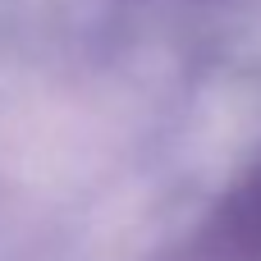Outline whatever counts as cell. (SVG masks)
<instances>
[{
	"label": "cell",
	"instance_id": "6da1fadb",
	"mask_svg": "<svg viewBox=\"0 0 261 261\" xmlns=\"http://www.w3.org/2000/svg\"><path fill=\"white\" fill-rule=\"evenodd\" d=\"M206 257L261 261V161L225 193V202L206 220Z\"/></svg>",
	"mask_w": 261,
	"mask_h": 261
}]
</instances>
